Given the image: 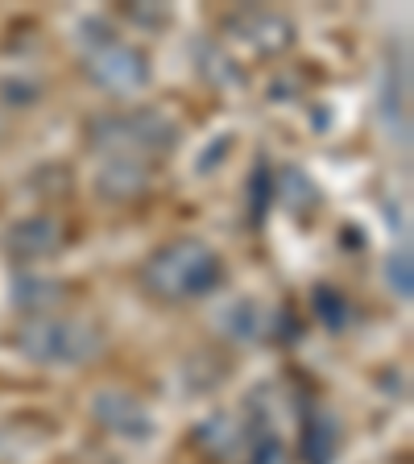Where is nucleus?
I'll return each mask as SVG.
<instances>
[{
  "instance_id": "f257e3e1",
  "label": "nucleus",
  "mask_w": 414,
  "mask_h": 464,
  "mask_svg": "<svg viewBox=\"0 0 414 464\" xmlns=\"http://www.w3.org/2000/svg\"><path fill=\"white\" fill-rule=\"evenodd\" d=\"M137 282L158 303H195L207 299L224 282V257L199 237H178V241L158 245L141 261Z\"/></svg>"
},
{
  "instance_id": "f03ea898",
  "label": "nucleus",
  "mask_w": 414,
  "mask_h": 464,
  "mask_svg": "<svg viewBox=\"0 0 414 464\" xmlns=\"http://www.w3.org/2000/svg\"><path fill=\"white\" fill-rule=\"evenodd\" d=\"M178 121H170L158 108H116V112H104L87 125V145L91 150H104L108 158H133V162H145L154 154H166L178 145Z\"/></svg>"
},
{
  "instance_id": "7ed1b4c3",
  "label": "nucleus",
  "mask_w": 414,
  "mask_h": 464,
  "mask_svg": "<svg viewBox=\"0 0 414 464\" xmlns=\"http://www.w3.org/2000/svg\"><path fill=\"white\" fill-rule=\"evenodd\" d=\"M17 348L50 369H75L104 353V332L79 315H34L17 328Z\"/></svg>"
},
{
  "instance_id": "20e7f679",
  "label": "nucleus",
  "mask_w": 414,
  "mask_h": 464,
  "mask_svg": "<svg viewBox=\"0 0 414 464\" xmlns=\"http://www.w3.org/2000/svg\"><path fill=\"white\" fill-rule=\"evenodd\" d=\"M83 75L87 83L108 92V96H137L149 83V58L137 46H129V42L104 38L83 58Z\"/></svg>"
},
{
  "instance_id": "39448f33",
  "label": "nucleus",
  "mask_w": 414,
  "mask_h": 464,
  "mask_svg": "<svg viewBox=\"0 0 414 464\" xmlns=\"http://www.w3.org/2000/svg\"><path fill=\"white\" fill-rule=\"evenodd\" d=\"M63 245H67V228H63L58 216H46V212L17 220L9 228V237H5V253L13 261H21V266H38V261L63 253Z\"/></svg>"
},
{
  "instance_id": "423d86ee",
  "label": "nucleus",
  "mask_w": 414,
  "mask_h": 464,
  "mask_svg": "<svg viewBox=\"0 0 414 464\" xmlns=\"http://www.w3.org/2000/svg\"><path fill=\"white\" fill-rule=\"evenodd\" d=\"M91 419L116 435H129V440H133V435L141 440V435H149V427H154L145 402L125 394V390H100V394L91 398Z\"/></svg>"
},
{
  "instance_id": "0eeeda50",
  "label": "nucleus",
  "mask_w": 414,
  "mask_h": 464,
  "mask_svg": "<svg viewBox=\"0 0 414 464\" xmlns=\"http://www.w3.org/2000/svg\"><path fill=\"white\" fill-rule=\"evenodd\" d=\"M228 25L236 29L241 42H249L257 54H282V50H290V42H294V25H290L282 13L245 9V13H236Z\"/></svg>"
},
{
  "instance_id": "6e6552de",
  "label": "nucleus",
  "mask_w": 414,
  "mask_h": 464,
  "mask_svg": "<svg viewBox=\"0 0 414 464\" xmlns=\"http://www.w3.org/2000/svg\"><path fill=\"white\" fill-rule=\"evenodd\" d=\"M149 166L133 158H108L104 170H96V195L108 203H133L149 191Z\"/></svg>"
},
{
  "instance_id": "1a4fd4ad",
  "label": "nucleus",
  "mask_w": 414,
  "mask_h": 464,
  "mask_svg": "<svg viewBox=\"0 0 414 464\" xmlns=\"http://www.w3.org/2000/svg\"><path fill=\"white\" fill-rule=\"evenodd\" d=\"M253 440V427H245L241 419L232 415H212L207 423L195 427V448H199L207 460H232V456H245Z\"/></svg>"
},
{
  "instance_id": "9d476101",
  "label": "nucleus",
  "mask_w": 414,
  "mask_h": 464,
  "mask_svg": "<svg viewBox=\"0 0 414 464\" xmlns=\"http://www.w3.org/2000/svg\"><path fill=\"white\" fill-rule=\"evenodd\" d=\"M13 303H17V307H38V311L58 307V303H63V282L42 278L38 270H21L17 278H13Z\"/></svg>"
},
{
  "instance_id": "9b49d317",
  "label": "nucleus",
  "mask_w": 414,
  "mask_h": 464,
  "mask_svg": "<svg viewBox=\"0 0 414 464\" xmlns=\"http://www.w3.org/2000/svg\"><path fill=\"white\" fill-rule=\"evenodd\" d=\"M303 460L307 464H332L336 452V435H332V419L323 411H307L303 419Z\"/></svg>"
},
{
  "instance_id": "f8f14e48",
  "label": "nucleus",
  "mask_w": 414,
  "mask_h": 464,
  "mask_svg": "<svg viewBox=\"0 0 414 464\" xmlns=\"http://www.w3.org/2000/svg\"><path fill=\"white\" fill-rule=\"evenodd\" d=\"M38 100H42V79H34V75H5L0 79V104L34 108Z\"/></svg>"
},
{
  "instance_id": "ddd939ff",
  "label": "nucleus",
  "mask_w": 414,
  "mask_h": 464,
  "mask_svg": "<svg viewBox=\"0 0 414 464\" xmlns=\"http://www.w3.org/2000/svg\"><path fill=\"white\" fill-rule=\"evenodd\" d=\"M241 460L245 464H286V448H282V440L274 431H253Z\"/></svg>"
},
{
  "instance_id": "4468645a",
  "label": "nucleus",
  "mask_w": 414,
  "mask_h": 464,
  "mask_svg": "<svg viewBox=\"0 0 414 464\" xmlns=\"http://www.w3.org/2000/svg\"><path fill=\"white\" fill-rule=\"evenodd\" d=\"M0 133H5V125H0Z\"/></svg>"
}]
</instances>
